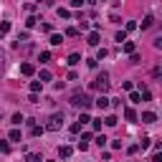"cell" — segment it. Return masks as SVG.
I'll return each mask as SVG.
<instances>
[{
  "label": "cell",
  "mask_w": 162,
  "mask_h": 162,
  "mask_svg": "<svg viewBox=\"0 0 162 162\" xmlns=\"http://www.w3.org/2000/svg\"><path fill=\"white\" fill-rule=\"evenodd\" d=\"M71 104H74V107H79V109H89L94 101H91L89 94H84V91H76V94L71 96Z\"/></svg>",
  "instance_id": "cell-1"
},
{
  "label": "cell",
  "mask_w": 162,
  "mask_h": 162,
  "mask_svg": "<svg viewBox=\"0 0 162 162\" xmlns=\"http://www.w3.org/2000/svg\"><path fill=\"white\" fill-rule=\"evenodd\" d=\"M91 89H96V91H101V94H104V91L109 89V76H107V74H101L96 81H91Z\"/></svg>",
  "instance_id": "cell-2"
},
{
  "label": "cell",
  "mask_w": 162,
  "mask_h": 162,
  "mask_svg": "<svg viewBox=\"0 0 162 162\" xmlns=\"http://www.w3.org/2000/svg\"><path fill=\"white\" fill-rule=\"evenodd\" d=\"M61 124H63V114H53L51 119H48V127H46V129H51V132H56V129H58Z\"/></svg>",
  "instance_id": "cell-3"
},
{
  "label": "cell",
  "mask_w": 162,
  "mask_h": 162,
  "mask_svg": "<svg viewBox=\"0 0 162 162\" xmlns=\"http://www.w3.org/2000/svg\"><path fill=\"white\" fill-rule=\"evenodd\" d=\"M94 104H96V107H99L101 111H104V109H109V99H107V96H99V99H96Z\"/></svg>",
  "instance_id": "cell-4"
},
{
  "label": "cell",
  "mask_w": 162,
  "mask_h": 162,
  "mask_svg": "<svg viewBox=\"0 0 162 162\" xmlns=\"http://www.w3.org/2000/svg\"><path fill=\"white\" fill-rule=\"evenodd\" d=\"M154 119H157V117H154V111H144V114H142V122L144 124H152Z\"/></svg>",
  "instance_id": "cell-5"
},
{
  "label": "cell",
  "mask_w": 162,
  "mask_h": 162,
  "mask_svg": "<svg viewBox=\"0 0 162 162\" xmlns=\"http://www.w3.org/2000/svg\"><path fill=\"white\" fill-rule=\"evenodd\" d=\"M33 71H36V68H33L31 63H23V66H20V74H25V76H33Z\"/></svg>",
  "instance_id": "cell-6"
},
{
  "label": "cell",
  "mask_w": 162,
  "mask_h": 162,
  "mask_svg": "<svg viewBox=\"0 0 162 162\" xmlns=\"http://www.w3.org/2000/svg\"><path fill=\"white\" fill-rule=\"evenodd\" d=\"M86 43H89V46H99V33H91Z\"/></svg>",
  "instance_id": "cell-7"
},
{
  "label": "cell",
  "mask_w": 162,
  "mask_h": 162,
  "mask_svg": "<svg viewBox=\"0 0 162 162\" xmlns=\"http://www.w3.org/2000/svg\"><path fill=\"white\" fill-rule=\"evenodd\" d=\"M71 147H61V150H58V154H61V157H71Z\"/></svg>",
  "instance_id": "cell-8"
},
{
  "label": "cell",
  "mask_w": 162,
  "mask_h": 162,
  "mask_svg": "<svg viewBox=\"0 0 162 162\" xmlns=\"http://www.w3.org/2000/svg\"><path fill=\"white\" fill-rule=\"evenodd\" d=\"M124 117L129 119V122H134V119H137V114H134V109H124Z\"/></svg>",
  "instance_id": "cell-9"
},
{
  "label": "cell",
  "mask_w": 162,
  "mask_h": 162,
  "mask_svg": "<svg viewBox=\"0 0 162 162\" xmlns=\"http://www.w3.org/2000/svg\"><path fill=\"white\" fill-rule=\"evenodd\" d=\"M79 61H81V56H79V53H71V56H68V63H71V66H76Z\"/></svg>",
  "instance_id": "cell-10"
},
{
  "label": "cell",
  "mask_w": 162,
  "mask_h": 162,
  "mask_svg": "<svg viewBox=\"0 0 162 162\" xmlns=\"http://www.w3.org/2000/svg\"><path fill=\"white\" fill-rule=\"evenodd\" d=\"M152 23H154V18H152V15H147V18L142 20V28H152Z\"/></svg>",
  "instance_id": "cell-11"
},
{
  "label": "cell",
  "mask_w": 162,
  "mask_h": 162,
  "mask_svg": "<svg viewBox=\"0 0 162 162\" xmlns=\"http://www.w3.org/2000/svg\"><path fill=\"white\" fill-rule=\"evenodd\" d=\"M41 86H43V81H33V84H31V91L36 94V91H41Z\"/></svg>",
  "instance_id": "cell-12"
},
{
  "label": "cell",
  "mask_w": 162,
  "mask_h": 162,
  "mask_svg": "<svg viewBox=\"0 0 162 162\" xmlns=\"http://www.w3.org/2000/svg\"><path fill=\"white\" fill-rule=\"evenodd\" d=\"M124 51H127V53H134V43H132V41H127V43H124Z\"/></svg>",
  "instance_id": "cell-13"
},
{
  "label": "cell",
  "mask_w": 162,
  "mask_h": 162,
  "mask_svg": "<svg viewBox=\"0 0 162 162\" xmlns=\"http://www.w3.org/2000/svg\"><path fill=\"white\" fill-rule=\"evenodd\" d=\"M61 41H63V38L58 36V33H53V36H51V43H53V46H58V43H61Z\"/></svg>",
  "instance_id": "cell-14"
},
{
  "label": "cell",
  "mask_w": 162,
  "mask_h": 162,
  "mask_svg": "<svg viewBox=\"0 0 162 162\" xmlns=\"http://www.w3.org/2000/svg\"><path fill=\"white\" fill-rule=\"evenodd\" d=\"M104 124H107V127H114V124H117V117H107V119H104Z\"/></svg>",
  "instance_id": "cell-15"
},
{
  "label": "cell",
  "mask_w": 162,
  "mask_h": 162,
  "mask_svg": "<svg viewBox=\"0 0 162 162\" xmlns=\"http://www.w3.org/2000/svg\"><path fill=\"white\" fill-rule=\"evenodd\" d=\"M28 162H43V160H41V154H28Z\"/></svg>",
  "instance_id": "cell-16"
},
{
  "label": "cell",
  "mask_w": 162,
  "mask_h": 162,
  "mask_svg": "<svg viewBox=\"0 0 162 162\" xmlns=\"http://www.w3.org/2000/svg\"><path fill=\"white\" fill-rule=\"evenodd\" d=\"M10 139H13V142H18V139H20V132L13 129V132H10Z\"/></svg>",
  "instance_id": "cell-17"
},
{
  "label": "cell",
  "mask_w": 162,
  "mask_h": 162,
  "mask_svg": "<svg viewBox=\"0 0 162 162\" xmlns=\"http://www.w3.org/2000/svg\"><path fill=\"white\" fill-rule=\"evenodd\" d=\"M96 144H99V147H104V144H107V137H104V134H99V137H96Z\"/></svg>",
  "instance_id": "cell-18"
},
{
  "label": "cell",
  "mask_w": 162,
  "mask_h": 162,
  "mask_svg": "<svg viewBox=\"0 0 162 162\" xmlns=\"http://www.w3.org/2000/svg\"><path fill=\"white\" fill-rule=\"evenodd\" d=\"M8 31H10V23H8V20H5V23L0 25V33H8Z\"/></svg>",
  "instance_id": "cell-19"
},
{
  "label": "cell",
  "mask_w": 162,
  "mask_h": 162,
  "mask_svg": "<svg viewBox=\"0 0 162 162\" xmlns=\"http://www.w3.org/2000/svg\"><path fill=\"white\" fill-rule=\"evenodd\" d=\"M41 81H51V74H48V71H41Z\"/></svg>",
  "instance_id": "cell-20"
},
{
  "label": "cell",
  "mask_w": 162,
  "mask_h": 162,
  "mask_svg": "<svg viewBox=\"0 0 162 162\" xmlns=\"http://www.w3.org/2000/svg\"><path fill=\"white\" fill-rule=\"evenodd\" d=\"M23 122V114H13V124H20Z\"/></svg>",
  "instance_id": "cell-21"
},
{
  "label": "cell",
  "mask_w": 162,
  "mask_h": 162,
  "mask_svg": "<svg viewBox=\"0 0 162 162\" xmlns=\"http://www.w3.org/2000/svg\"><path fill=\"white\" fill-rule=\"evenodd\" d=\"M58 15H61V18H68V15H71V13H68L66 8H58Z\"/></svg>",
  "instance_id": "cell-22"
},
{
  "label": "cell",
  "mask_w": 162,
  "mask_h": 162,
  "mask_svg": "<svg viewBox=\"0 0 162 162\" xmlns=\"http://www.w3.org/2000/svg\"><path fill=\"white\" fill-rule=\"evenodd\" d=\"M10 147H8V142H0V152H8Z\"/></svg>",
  "instance_id": "cell-23"
},
{
  "label": "cell",
  "mask_w": 162,
  "mask_h": 162,
  "mask_svg": "<svg viewBox=\"0 0 162 162\" xmlns=\"http://www.w3.org/2000/svg\"><path fill=\"white\" fill-rule=\"evenodd\" d=\"M152 162H162V154H160V152H154V157H152Z\"/></svg>",
  "instance_id": "cell-24"
},
{
  "label": "cell",
  "mask_w": 162,
  "mask_h": 162,
  "mask_svg": "<svg viewBox=\"0 0 162 162\" xmlns=\"http://www.w3.org/2000/svg\"><path fill=\"white\" fill-rule=\"evenodd\" d=\"M38 3H41V0H38Z\"/></svg>",
  "instance_id": "cell-25"
}]
</instances>
